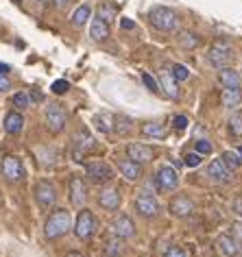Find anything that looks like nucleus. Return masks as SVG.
Returning <instances> with one entry per match:
<instances>
[{
  "label": "nucleus",
  "mask_w": 242,
  "mask_h": 257,
  "mask_svg": "<svg viewBox=\"0 0 242 257\" xmlns=\"http://www.w3.org/2000/svg\"><path fill=\"white\" fill-rule=\"evenodd\" d=\"M72 229V218H70V211L63 207H57L48 214L46 222H44V235L48 240H59Z\"/></svg>",
  "instance_id": "obj_1"
},
{
  "label": "nucleus",
  "mask_w": 242,
  "mask_h": 257,
  "mask_svg": "<svg viewBox=\"0 0 242 257\" xmlns=\"http://www.w3.org/2000/svg\"><path fill=\"white\" fill-rule=\"evenodd\" d=\"M74 235L79 237V240H92L94 235H96V231H98V218L92 214L90 209H85V207H81L79 209V214H76V220H74Z\"/></svg>",
  "instance_id": "obj_2"
},
{
  "label": "nucleus",
  "mask_w": 242,
  "mask_h": 257,
  "mask_svg": "<svg viewBox=\"0 0 242 257\" xmlns=\"http://www.w3.org/2000/svg\"><path fill=\"white\" fill-rule=\"evenodd\" d=\"M149 20L157 31H164V33L177 29V14L170 7H162V5L153 7L149 11Z\"/></svg>",
  "instance_id": "obj_3"
},
{
  "label": "nucleus",
  "mask_w": 242,
  "mask_h": 257,
  "mask_svg": "<svg viewBox=\"0 0 242 257\" xmlns=\"http://www.w3.org/2000/svg\"><path fill=\"white\" fill-rule=\"evenodd\" d=\"M207 59L209 63H212L214 68H227L229 63H231L233 59V48L229 42H214L212 46H209V53H207Z\"/></svg>",
  "instance_id": "obj_4"
},
{
  "label": "nucleus",
  "mask_w": 242,
  "mask_h": 257,
  "mask_svg": "<svg viewBox=\"0 0 242 257\" xmlns=\"http://www.w3.org/2000/svg\"><path fill=\"white\" fill-rule=\"evenodd\" d=\"M85 175L94 185H105L116 177L113 175V168L105 162H87L85 164Z\"/></svg>",
  "instance_id": "obj_5"
},
{
  "label": "nucleus",
  "mask_w": 242,
  "mask_h": 257,
  "mask_svg": "<svg viewBox=\"0 0 242 257\" xmlns=\"http://www.w3.org/2000/svg\"><path fill=\"white\" fill-rule=\"evenodd\" d=\"M44 120H46V128L53 136H57V133H61L63 128H66V122H68V113L66 109H63L61 105H57V102H53V105L46 107V115H44Z\"/></svg>",
  "instance_id": "obj_6"
},
{
  "label": "nucleus",
  "mask_w": 242,
  "mask_h": 257,
  "mask_svg": "<svg viewBox=\"0 0 242 257\" xmlns=\"http://www.w3.org/2000/svg\"><path fill=\"white\" fill-rule=\"evenodd\" d=\"M153 181L162 192H173L179 188V172H177L173 166H159L155 170V177Z\"/></svg>",
  "instance_id": "obj_7"
},
{
  "label": "nucleus",
  "mask_w": 242,
  "mask_h": 257,
  "mask_svg": "<svg viewBox=\"0 0 242 257\" xmlns=\"http://www.w3.org/2000/svg\"><path fill=\"white\" fill-rule=\"evenodd\" d=\"M0 172H3V177L7 179L9 183H18V181H22L24 179V166L20 162V157H16V155H5L3 157V162H0Z\"/></svg>",
  "instance_id": "obj_8"
},
{
  "label": "nucleus",
  "mask_w": 242,
  "mask_h": 257,
  "mask_svg": "<svg viewBox=\"0 0 242 257\" xmlns=\"http://www.w3.org/2000/svg\"><path fill=\"white\" fill-rule=\"evenodd\" d=\"M33 194H35V203L40 205L42 209H48L57 203V188L50 181H46V179H42V181L35 183Z\"/></svg>",
  "instance_id": "obj_9"
},
{
  "label": "nucleus",
  "mask_w": 242,
  "mask_h": 257,
  "mask_svg": "<svg viewBox=\"0 0 242 257\" xmlns=\"http://www.w3.org/2000/svg\"><path fill=\"white\" fill-rule=\"evenodd\" d=\"M133 209L140 218H155L159 214V203L153 194H140L133 203Z\"/></svg>",
  "instance_id": "obj_10"
},
{
  "label": "nucleus",
  "mask_w": 242,
  "mask_h": 257,
  "mask_svg": "<svg viewBox=\"0 0 242 257\" xmlns=\"http://www.w3.org/2000/svg\"><path fill=\"white\" fill-rule=\"evenodd\" d=\"M168 209H170V214L177 218H188V216H192V211H194V201L186 194H175L168 203Z\"/></svg>",
  "instance_id": "obj_11"
},
{
  "label": "nucleus",
  "mask_w": 242,
  "mask_h": 257,
  "mask_svg": "<svg viewBox=\"0 0 242 257\" xmlns=\"http://www.w3.org/2000/svg\"><path fill=\"white\" fill-rule=\"evenodd\" d=\"M127 157L131 159V162H136V164H149L155 159V151L151 149L149 144H140V142H133L127 146Z\"/></svg>",
  "instance_id": "obj_12"
},
{
  "label": "nucleus",
  "mask_w": 242,
  "mask_h": 257,
  "mask_svg": "<svg viewBox=\"0 0 242 257\" xmlns=\"http://www.w3.org/2000/svg\"><path fill=\"white\" fill-rule=\"evenodd\" d=\"M70 201L74 207H83L87 201V185L79 175L70 177Z\"/></svg>",
  "instance_id": "obj_13"
},
{
  "label": "nucleus",
  "mask_w": 242,
  "mask_h": 257,
  "mask_svg": "<svg viewBox=\"0 0 242 257\" xmlns=\"http://www.w3.org/2000/svg\"><path fill=\"white\" fill-rule=\"evenodd\" d=\"M120 203H123V196H120V192L116 188H105L100 190L98 194V207L109 211V214H113V211L120 209Z\"/></svg>",
  "instance_id": "obj_14"
},
{
  "label": "nucleus",
  "mask_w": 242,
  "mask_h": 257,
  "mask_svg": "<svg viewBox=\"0 0 242 257\" xmlns=\"http://www.w3.org/2000/svg\"><path fill=\"white\" fill-rule=\"evenodd\" d=\"M111 227H113V233H116L120 240H129V237L136 235V222H133L131 216H127V214H118L113 218Z\"/></svg>",
  "instance_id": "obj_15"
},
{
  "label": "nucleus",
  "mask_w": 242,
  "mask_h": 257,
  "mask_svg": "<svg viewBox=\"0 0 242 257\" xmlns=\"http://www.w3.org/2000/svg\"><path fill=\"white\" fill-rule=\"evenodd\" d=\"M216 244H218V250L225 257H240L242 255V244L235 240L231 233H220L216 237Z\"/></svg>",
  "instance_id": "obj_16"
},
{
  "label": "nucleus",
  "mask_w": 242,
  "mask_h": 257,
  "mask_svg": "<svg viewBox=\"0 0 242 257\" xmlns=\"http://www.w3.org/2000/svg\"><path fill=\"white\" fill-rule=\"evenodd\" d=\"M207 177L212 179L214 183H229L231 181V170H229L220 159H212V162L207 164Z\"/></svg>",
  "instance_id": "obj_17"
},
{
  "label": "nucleus",
  "mask_w": 242,
  "mask_h": 257,
  "mask_svg": "<svg viewBox=\"0 0 242 257\" xmlns=\"http://www.w3.org/2000/svg\"><path fill=\"white\" fill-rule=\"evenodd\" d=\"M218 83L222 85V89H240L242 87V76H240L238 70L227 66V68H220Z\"/></svg>",
  "instance_id": "obj_18"
},
{
  "label": "nucleus",
  "mask_w": 242,
  "mask_h": 257,
  "mask_svg": "<svg viewBox=\"0 0 242 257\" xmlns=\"http://www.w3.org/2000/svg\"><path fill=\"white\" fill-rule=\"evenodd\" d=\"M116 168H118L120 175L127 179V181H138V179L142 177V166L136 164V162H131L129 157H127V159H118Z\"/></svg>",
  "instance_id": "obj_19"
},
{
  "label": "nucleus",
  "mask_w": 242,
  "mask_h": 257,
  "mask_svg": "<svg viewBox=\"0 0 242 257\" xmlns=\"http://www.w3.org/2000/svg\"><path fill=\"white\" fill-rule=\"evenodd\" d=\"M3 126L9 136H18V133H22V128H24V115L20 111H9L5 115Z\"/></svg>",
  "instance_id": "obj_20"
},
{
  "label": "nucleus",
  "mask_w": 242,
  "mask_h": 257,
  "mask_svg": "<svg viewBox=\"0 0 242 257\" xmlns=\"http://www.w3.org/2000/svg\"><path fill=\"white\" fill-rule=\"evenodd\" d=\"M159 83H162V89L170 96V98H179V83L173 79L170 70H166V68L159 70Z\"/></svg>",
  "instance_id": "obj_21"
},
{
  "label": "nucleus",
  "mask_w": 242,
  "mask_h": 257,
  "mask_svg": "<svg viewBox=\"0 0 242 257\" xmlns=\"http://www.w3.org/2000/svg\"><path fill=\"white\" fill-rule=\"evenodd\" d=\"M166 124L162 120H153V122H146L142 126V136L149 138V140H164L166 138Z\"/></svg>",
  "instance_id": "obj_22"
},
{
  "label": "nucleus",
  "mask_w": 242,
  "mask_h": 257,
  "mask_svg": "<svg viewBox=\"0 0 242 257\" xmlns=\"http://www.w3.org/2000/svg\"><path fill=\"white\" fill-rule=\"evenodd\" d=\"M72 144H74V149L79 153H87V151H92L94 146H96L94 138L87 133V128H81V131L76 133V136L72 138Z\"/></svg>",
  "instance_id": "obj_23"
},
{
  "label": "nucleus",
  "mask_w": 242,
  "mask_h": 257,
  "mask_svg": "<svg viewBox=\"0 0 242 257\" xmlns=\"http://www.w3.org/2000/svg\"><path fill=\"white\" fill-rule=\"evenodd\" d=\"M90 37L94 42H105L109 37V24L103 22L100 18H94L90 24Z\"/></svg>",
  "instance_id": "obj_24"
},
{
  "label": "nucleus",
  "mask_w": 242,
  "mask_h": 257,
  "mask_svg": "<svg viewBox=\"0 0 242 257\" xmlns=\"http://www.w3.org/2000/svg\"><path fill=\"white\" fill-rule=\"evenodd\" d=\"M90 18H92L90 5H81V7H76V9H74V14H72V18H70V22H72V27L81 29V27H85Z\"/></svg>",
  "instance_id": "obj_25"
},
{
  "label": "nucleus",
  "mask_w": 242,
  "mask_h": 257,
  "mask_svg": "<svg viewBox=\"0 0 242 257\" xmlns=\"http://www.w3.org/2000/svg\"><path fill=\"white\" fill-rule=\"evenodd\" d=\"M220 100L227 109H238L242 105V92L240 89H222Z\"/></svg>",
  "instance_id": "obj_26"
},
{
  "label": "nucleus",
  "mask_w": 242,
  "mask_h": 257,
  "mask_svg": "<svg viewBox=\"0 0 242 257\" xmlns=\"http://www.w3.org/2000/svg\"><path fill=\"white\" fill-rule=\"evenodd\" d=\"M113 120H116L113 122V131H116L118 136H127V133H131V128H133V120L131 118H127V115H116Z\"/></svg>",
  "instance_id": "obj_27"
},
{
  "label": "nucleus",
  "mask_w": 242,
  "mask_h": 257,
  "mask_svg": "<svg viewBox=\"0 0 242 257\" xmlns=\"http://www.w3.org/2000/svg\"><path fill=\"white\" fill-rule=\"evenodd\" d=\"M111 120H113L111 115L98 113V115H94V126H96L100 133H111L113 131V122Z\"/></svg>",
  "instance_id": "obj_28"
},
{
  "label": "nucleus",
  "mask_w": 242,
  "mask_h": 257,
  "mask_svg": "<svg viewBox=\"0 0 242 257\" xmlns=\"http://www.w3.org/2000/svg\"><path fill=\"white\" fill-rule=\"evenodd\" d=\"M96 18H100L103 22L109 24L113 18H116V7H113V5H109V3H100L98 9H96Z\"/></svg>",
  "instance_id": "obj_29"
},
{
  "label": "nucleus",
  "mask_w": 242,
  "mask_h": 257,
  "mask_svg": "<svg viewBox=\"0 0 242 257\" xmlns=\"http://www.w3.org/2000/svg\"><path fill=\"white\" fill-rule=\"evenodd\" d=\"M220 162L225 164L229 170H235V168H240L242 159L238 157V153H235V151H225V153L220 155Z\"/></svg>",
  "instance_id": "obj_30"
},
{
  "label": "nucleus",
  "mask_w": 242,
  "mask_h": 257,
  "mask_svg": "<svg viewBox=\"0 0 242 257\" xmlns=\"http://www.w3.org/2000/svg\"><path fill=\"white\" fill-rule=\"evenodd\" d=\"M179 44L183 48H196L201 44V40L196 37V33H192V31H186V33L179 35Z\"/></svg>",
  "instance_id": "obj_31"
},
{
  "label": "nucleus",
  "mask_w": 242,
  "mask_h": 257,
  "mask_svg": "<svg viewBox=\"0 0 242 257\" xmlns=\"http://www.w3.org/2000/svg\"><path fill=\"white\" fill-rule=\"evenodd\" d=\"M229 131H231V136H235V138L242 136V111H235L231 118H229Z\"/></svg>",
  "instance_id": "obj_32"
},
{
  "label": "nucleus",
  "mask_w": 242,
  "mask_h": 257,
  "mask_svg": "<svg viewBox=\"0 0 242 257\" xmlns=\"http://www.w3.org/2000/svg\"><path fill=\"white\" fill-rule=\"evenodd\" d=\"M11 102H14L16 109H27L31 105V96L27 92H16L14 98H11Z\"/></svg>",
  "instance_id": "obj_33"
},
{
  "label": "nucleus",
  "mask_w": 242,
  "mask_h": 257,
  "mask_svg": "<svg viewBox=\"0 0 242 257\" xmlns=\"http://www.w3.org/2000/svg\"><path fill=\"white\" fill-rule=\"evenodd\" d=\"M170 74H173V79L177 83H181V81H186L188 76H190V70L186 66H181V63H175L173 70H170Z\"/></svg>",
  "instance_id": "obj_34"
},
{
  "label": "nucleus",
  "mask_w": 242,
  "mask_h": 257,
  "mask_svg": "<svg viewBox=\"0 0 242 257\" xmlns=\"http://www.w3.org/2000/svg\"><path fill=\"white\" fill-rule=\"evenodd\" d=\"M201 162H203V157L196 151L194 153H188V155H183V164H186L188 168H199Z\"/></svg>",
  "instance_id": "obj_35"
},
{
  "label": "nucleus",
  "mask_w": 242,
  "mask_h": 257,
  "mask_svg": "<svg viewBox=\"0 0 242 257\" xmlns=\"http://www.w3.org/2000/svg\"><path fill=\"white\" fill-rule=\"evenodd\" d=\"M105 253L109 257H120V253H123V244H120L118 240H109L105 246Z\"/></svg>",
  "instance_id": "obj_36"
},
{
  "label": "nucleus",
  "mask_w": 242,
  "mask_h": 257,
  "mask_svg": "<svg viewBox=\"0 0 242 257\" xmlns=\"http://www.w3.org/2000/svg\"><path fill=\"white\" fill-rule=\"evenodd\" d=\"M142 83H144V85L151 89L153 94H159V83H157L155 79H153V76H151L149 72H144V74H142Z\"/></svg>",
  "instance_id": "obj_37"
},
{
  "label": "nucleus",
  "mask_w": 242,
  "mask_h": 257,
  "mask_svg": "<svg viewBox=\"0 0 242 257\" xmlns=\"http://www.w3.org/2000/svg\"><path fill=\"white\" fill-rule=\"evenodd\" d=\"M166 257H190V255H188V250L183 248V246L175 244V246H170V248L166 250Z\"/></svg>",
  "instance_id": "obj_38"
},
{
  "label": "nucleus",
  "mask_w": 242,
  "mask_h": 257,
  "mask_svg": "<svg viewBox=\"0 0 242 257\" xmlns=\"http://www.w3.org/2000/svg\"><path fill=\"white\" fill-rule=\"evenodd\" d=\"M173 126L177 128V131H186V128H188V115H179V113H177L173 118Z\"/></svg>",
  "instance_id": "obj_39"
},
{
  "label": "nucleus",
  "mask_w": 242,
  "mask_h": 257,
  "mask_svg": "<svg viewBox=\"0 0 242 257\" xmlns=\"http://www.w3.org/2000/svg\"><path fill=\"white\" fill-rule=\"evenodd\" d=\"M194 151L199 153V155H207V153H212V144H209L207 140H199V142L194 144Z\"/></svg>",
  "instance_id": "obj_40"
},
{
  "label": "nucleus",
  "mask_w": 242,
  "mask_h": 257,
  "mask_svg": "<svg viewBox=\"0 0 242 257\" xmlns=\"http://www.w3.org/2000/svg\"><path fill=\"white\" fill-rule=\"evenodd\" d=\"M50 89H53V94H66L68 89H70V83L63 81V79H59V81L53 83V87H50Z\"/></svg>",
  "instance_id": "obj_41"
},
{
  "label": "nucleus",
  "mask_w": 242,
  "mask_h": 257,
  "mask_svg": "<svg viewBox=\"0 0 242 257\" xmlns=\"http://www.w3.org/2000/svg\"><path fill=\"white\" fill-rule=\"evenodd\" d=\"M231 209L242 218V194H235L233 201H231Z\"/></svg>",
  "instance_id": "obj_42"
},
{
  "label": "nucleus",
  "mask_w": 242,
  "mask_h": 257,
  "mask_svg": "<svg viewBox=\"0 0 242 257\" xmlns=\"http://www.w3.org/2000/svg\"><path fill=\"white\" fill-rule=\"evenodd\" d=\"M11 87V81L7 74H0V92H7V89Z\"/></svg>",
  "instance_id": "obj_43"
},
{
  "label": "nucleus",
  "mask_w": 242,
  "mask_h": 257,
  "mask_svg": "<svg viewBox=\"0 0 242 257\" xmlns=\"http://www.w3.org/2000/svg\"><path fill=\"white\" fill-rule=\"evenodd\" d=\"M55 3H57V7L66 9V7H68V5H70V3H72V0H55Z\"/></svg>",
  "instance_id": "obj_44"
},
{
  "label": "nucleus",
  "mask_w": 242,
  "mask_h": 257,
  "mask_svg": "<svg viewBox=\"0 0 242 257\" xmlns=\"http://www.w3.org/2000/svg\"><path fill=\"white\" fill-rule=\"evenodd\" d=\"M120 24H123V29H133V27H136V24H133L131 20H127V18H125V20L120 22Z\"/></svg>",
  "instance_id": "obj_45"
},
{
  "label": "nucleus",
  "mask_w": 242,
  "mask_h": 257,
  "mask_svg": "<svg viewBox=\"0 0 242 257\" xmlns=\"http://www.w3.org/2000/svg\"><path fill=\"white\" fill-rule=\"evenodd\" d=\"M66 257H85V255L79 253V250H70V253H66Z\"/></svg>",
  "instance_id": "obj_46"
},
{
  "label": "nucleus",
  "mask_w": 242,
  "mask_h": 257,
  "mask_svg": "<svg viewBox=\"0 0 242 257\" xmlns=\"http://www.w3.org/2000/svg\"><path fill=\"white\" fill-rule=\"evenodd\" d=\"M9 70H11V68L7 66V63H0V74H7Z\"/></svg>",
  "instance_id": "obj_47"
},
{
  "label": "nucleus",
  "mask_w": 242,
  "mask_h": 257,
  "mask_svg": "<svg viewBox=\"0 0 242 257\" xmlns=\"http://www.w3.org/2000/svg\"><path fill=\"white\" fill-rule=\"evenodd\" d=\"M235 153H238V157L242 159V146H238V149H235Z\"/></svg>",
  "instance_id": "obj_48"
},
{
  "label": "nucleus",
  "mask_w": 242,
  "mask_h": 257,
  "mask_svg": "<svg viewBox=\"0 0 242 257\" xmlns=\"http://www.w3.org/2000/svg\"><path fill=\"white\" fill-rule=\"evenodd\" d=\"M16 3H22V0H16Z\"/></svg>",
  "instance_id": "obj_49"
}]
</instances>
